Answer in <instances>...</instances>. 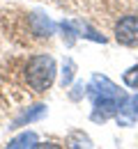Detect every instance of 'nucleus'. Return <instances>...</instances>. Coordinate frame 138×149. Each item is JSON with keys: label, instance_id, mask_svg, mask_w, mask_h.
Instances as JSON below:
<instances>
[{"label": "nucleus", "instance_id": "nucleus-8", "mask_svg": "<svg viewBox=\"0 0 138 149\" xmlns=\"http://www.w3.org/2000/svg\"><path fill=\"white\" fill-rule=\"evenodd\" d=\"M44 115H46V106H41V103H39V106H35L32 110H25V112H23L19 119L14 122V129L25 126V124H30V122H35V119H41Z\"/></svg>", "mask_w": 138, "mask_h": 149}, {"label": "nucleus", "instance_id": "nucleus-3", "mask_svg": "<svg viewBox=\"0 0 138 149\" xmlns=\"http://www.w3.org/2000/svg\"><path fill=\"white\" fill-rule=\"evenodd\" d=\"M92 99H95L92 122H106V119H111V117L118 115L122 96H92Z\"/></svg>", "mask_w": 138, "mask_h": 149}, {"label": "nucleus", "instance_id": "nucleus-11", "mask_svg": "<svg viewBox=\"0 0 138 149\" xmlns=\"http://www.w3.org/2000/svg\"><path fill=\"white\" fill-rule=\"evenodd\" d=\"M74 69H76V64H74L71 60H67V62H64V71H62V87H69V85H71Z\"/></svg>", "mask_w": 138, "mask_h": 149}, {"label": "nucleus", "instance_id": "nucleus-9", "mask_svg": "<svg viewBox=\"0 0 138 149\" xmlns=\"http://www.w3.org/2000/svg\"><path fill=\"white\" fill-rule=\"evenodd\" d=\"M67 149H92V142L83 131H74L67 138Z\"/></svg>", "mask_w": 138, "mask_h": 149}, {"label": "nucleus", "instance_id": "nucleus-2", "mask_svg": "<svg viewBox=\"0 0 138 149\" xmlns=\"http://www.w3.org/2000/svg\"><path fill=\"white\" fill-rule=\"evenodd\" d=\"M115 41L122 46H138V16L129 14L115 23Z\"/></svg>", "mask_w": 138, "mask_h": 149}, {"label": "nucleus", "instance_id": "nucleus-12", "mask_svg": "<svg viewBox=\"0 0 138 149\" xmlns=\"http://www.w3.org/2000/svg\"><path fill=\"white\" fill-rule=\"evenodd\" d=\"M32 149H62L60 145H55V142H35L32 145Z\"/></svg>", "mask_w": 138, "mask_h": 149}, {"label": "nucleus", "instance_id": "nucleus-10", "mask_svg": "<svg viewBox=\"0 0 138 149\" xmlns=\"http://www.w3.org/2000/svg\"><path fill=\"white\" fill-rule=\"evenodd\" d=\"M122 80H124V85H127V87L138 90V64H136V67H131V69H127L124 76H122Z\"/></svg>", "mask_w": 138, "mask_h": 149}, {"label": "nucleus", "instance_id": "nucleus-5", "mask_svg": "<svg viewBox=\"0 0 138 149\" xmlns=\"http://www.w3.org/2000/svg\"><path fill=\"white\" fill-rule=\"evenodd\" d=\"M118 122L122 124H131L138 119V94H131V96H122L120 101V110H118Z\"/></svg>", "mask_w": 138, "mask_h": 149}, {"label": "nucleus", "instance_id": "nucleus-6", "mask_svg": "<svg viewBox=\"0 0 138 149\" xmlns=\"http://www.w3.org/2000/svg\"><path fill=\"white\" fill-rule=\"evenodd\" d=\"M30 28H32V32L37 37H51L55 32V23L51 19H46L44 14H39V12L30 14Z\"/></svg>", "mask_w": 138, "mask_h": 149}, {"label": "nucleus", "instance_id": "nucleus-4", "mask_svg": "<svg viewBox=\"0 0 138 149\" xmlns=\"http://www.w3.org/2000/svg\"><path fill=\"white\" fill-rule=\"evenodd\" d=\"M88 90H90L92 96H122L120 90H118V85H115L113 80H108L106 76H99V74L92 76Z\"/></svg>", "mask_w": 138, "mask_h": 149}, {"label": "nucleus", "instance_id": "nucleus-1", "mask_svg": "<svg viewBox=\"0 0 138 149\" xmlns=\"http://www.w3.org/2000/svg\"><path fill=\"white\" fill-rule=\"evenodd\" d=\"M58 74V67H55V60L51 55H32L25 64V80L30 85V90L35 92H46Z\"/></svg>", "mask_w": 138, "mask_h": 149}, {"label": "nucleus", "instance_id": "nucleus-7", "mask_svg": "<svg viewBox=\"0 0 138 149\" xmlns=\"http://www.w3.org/2000/svg\"><path fill=\"white\" fill-rule=\"evenodd\" d=\"M35 142H37V135L32 131H25V133H19L16 138H12L7 149H32Z\"/></svg>", "mask_w": 138, "mask_h": 149}]
</instances>
